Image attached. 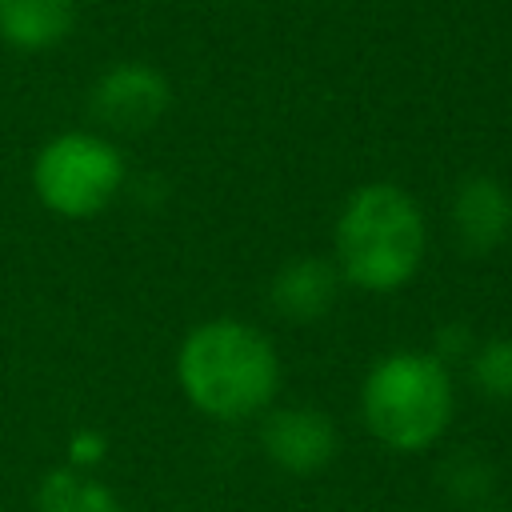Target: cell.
I'll return each mask as SVG.
<instances>
[{
	"label": "cell",
	"instance_id": "obj_8",
	"mask_svg": "<svg viewBox=\"0 0 512 512\" xmlns=\"http://www.w3.org/2000/svg\"><path fill=\"white\" fill-rule=\"evenodd\" d=\"M340 268L332 256H292L268 280V308L288 324H316L340 300Z\"/></svg>",
	"mask_w": 512,
	"mask_h": 512
},
{
	"label": "cell",
	"instance_id": "obj_1",
	"mask_svg": "<svg viewBox=\"0 0 512 512\" xmlns=\"http://www.w3.org/2000/svg\"><path fill=\"white\" fill-rule=\"evenodd\" d=\"M280 352L256 324L236 316H212L184 332L176 348V384L184 400L216 420H260L280 392Z\"/></svg>",
	"mask_w": 512,
	"mask_h": 512
},
{
	"label": "cell",
	"instance_id": "obj_2",
	"mask_svg": "<svg viewBox=\"0 0 512 512\" xmlns=\"http://www.w3.org/2000/svg\"><path fill=\"white\" fill-rule=\"evenodd\" d=\"M428 252V224L416 196L392 180H368L348 192L332 228V260L340 280L392 296L408 288Z\"/></svg>",
	"mask_w": 512,
	"mask_h": 512
},
{
	"label": "cell",
	"instance_id": "obj_10",
	"mask_svg": "<svg viewBox=\"0 0 512 512\" xmlns=\"http://www.w3.org/2000/svg\"><path fill=\"white\" fill-rule=\"evenodd\" d=\"M36 512H124V504L92 472H76V468L60 464V468L40 476Z\"/></svg>",
	"mask_w": 512,
	"mask_h": 512
},
{
	"label": "cell",
	"instance_id": "obj_9",
	"mask_svg": "<svg viewBox=\"0 0 512 512\" xmlns=\"http://www.w3.org/2000/svg\"><path fill=\"white\" fill-rule=\"evenodd\" d=\"M76 0H0V40L16 52H48L76 28Z\"/></svg>",
	"mask_w": 512,
	"mask_h": 512
},
{
	"label": "cell",
	"instance_id": "obj_15",
	"mask_svg": "<svg viewBox=\"0 0 512 512\" xmlns=\"http://www.w3.org/2000/svg\"><path fill=\"white\" fill-rule=\"evenodd\" d=\"M472 512H508V508H500V504H476Z\"/></svg>",
	"mask_w": 512,
	"mask_h": 512
},
{
	"label": "cell",
	"instance_id": "obj_5",
	"mask_svg": "<svg viewBox=\"0 0 512 512\" xmlns=\"http://www.w3.org/2000/svg\"><path fill=\"white\" fill-rule=\"evenodd\" d=\"M88 108L100 128L136 136L164 120V112L172 108V84L156 64L120 60L96 76L88 92Z\"/></svg>",
	"mask_w": 512,
	"mask_h": 512
},
{
	"label": "cell",
	"instance_id": "obj_14",
	"mask_svg": "<svg viewBox=\"0 0 512 512\" xmlns=\"http://www.w3.org/2000/svg\"><path fill=\"white\" fill-rule=\"evenodd\" d=\"M472 348H476V336H472L464 324H444V328L436 332V340H432V352H436L448 368H452L456 360H468Z\"/></svg>",
	"mask_w": 512,
	"mask_h": 512
},
{
	"label": "cell",
	"instance_id": "obj_7",
	"mask_svg": "<svg viewBox=\"0 0 512 512\" xmlns=\"http://www.w3.org/2000/svg\"><path fill=\"white\" fill-rule=\"evenodd\" d=\"M448 224L464 256H488L512 236V192L488 172L456 180L448 200Z\"/></svg>",
	"mask_w": 512,
	"mask_h": 512
},
{
	"label": "cell",
	"instance_id": "obj_3",
	"mask_svg": "<svg viewBox=\"0 0 512 512\" xmlns=\"http://www.w3.org/2000/svg\"><path fill=\"white\" fill-rule=\"evenodd\" d=\"M452 368L432 348L384 352L360 380V420L388 452H428L452 424Z\"/></svg>",
	"mask_w": 512,
	"mask_h": 512
},
{
	"label": "cell",
	"instance_id": "obj_11",
	"mask_svg": "<svg viewBox=\"0 0 512 512\" xmlns=\"http://www.w3.org/2000/svg\"><path fill=\"white\" fill-rule=\"evenodd\" d=\"M468 380L484 400L512 404V336L476 340L468 356Z\"/></svg>",
	"mask_w": 512,
	"mask_h": 512
},
{
	"label": "cell",
	"instance_id": "obj_4",
	"mask_svg": "<svg viewBox=\"0 0 512 512\" xmlns=\"http://www.w3.org/2000/svg\"><path fill=\"white\" fill-rule=\"evenodd\" d=\"M120 148L100 132H56L32 160V192L60 220H92L124 192Z\"/></svg>",
	"mask_w": 512,
	"mask_h": 512
},
{
	"label": "cell",
	"instance_id": "obj_6",
	"mask_svg": "<svg viewBox=\"0 0 512 512\" xmlns=\"http://www.w3.org/2000/svg\"><path fill=\"white\" fill-rule=\"evenodd\" d=\"M260 452L288 476H316L336 460L340 432L316 404H272L260 416Z\"/></svg>",
	"mask_w": 512,
	"mask_h": 512
},
{
	"label": "cell",
	"instance_id": "obj_13",
	"mask_svg": "<svg viewBox=\"0 0 512 512\" xmlns=\"http://www.w3.org/2000/svg\"><path fill=\"white\" fill-rule=\"evenodd\" d=\"M104 456H108V440L96 432V428H80V432H72L68 436V468H76V472H96L100 464H104Z\"/></svg>",
	"mask_w": 512,
	"mask_h": 512
},
{
	"label": "cell",
	"instance_id": "obj_12",
	"mask_svg": "<svg viewBox=\"0 0 512 512\" xmlns=\"http://www.w3.org/2000/svg\"><path fill=\"white\" fill-rule=\"evenodd\" d=\"M492 468H488V460H480L476 452H460V456H452L448 464H444V488H448V496L452 500H460V504H488V492H492Z\"/></svg>",
	"mask_w": 512,
	"mask_h": 512
}]
</instances>
